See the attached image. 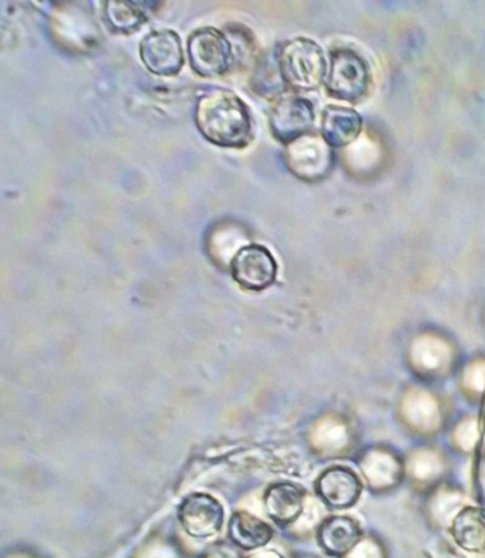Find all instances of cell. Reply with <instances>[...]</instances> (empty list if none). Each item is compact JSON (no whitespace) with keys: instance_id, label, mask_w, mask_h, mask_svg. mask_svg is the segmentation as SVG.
Wrapping results in <instances>:
<instances>
[{"instance_id":"cell-1","label":"cell","mask_w":485,"mask_h":558,"mask_svg":"<svg viewBox=\"0 0 485 558\" xmlns=\"http://www.w3.org/2000/svg\"><path fill=\"white\" fill-rule=\"evenodd\" d=\"M195 125L209 143L223 148H244L252 140L248 106L227 88H211L195 105Z\"/></svg>"},{"instance_id":"cell-2","label":"cell","mask_w":485,"mask_h":558,"mask_svg":"<svg viewBox=\"0 0 485 558\" xmlns=\"http://www.w3.org/2000/svg\"><path fill=\"white\" fill-rule=\"evenodd\" d=\"M278 63L284 85L296 95L316 92L325 85L328 60L324 49L307 37L284 41L278 50Z\"/></svg>"},{"instance_id":"cell-3","label":"cell","mask_w":485,"mask_h":558,"mask_svg":"<svg viewBox=\"0 0 485 558\" xmlns=\"http://www.w3.org/2000/svg\"><path fill=\"white\" fill-rule=\"evenodd\" d=\"M373 83L371 64L356 50L336 48L330 50L325 88L330 97L356 105L366 99Z\"/></svg>"},{"instance_id":"cell-4","label":"cell","mask_w":485,"mask_h":558,"mask_svg":"<svg viewBox=\"0 0 485 558\" xmlns=\"http://www.w3.org/2000/svg\"><path fill=\"white\" fill-rule=\"evenodd\" d=\"M283 161L296 179L319 183L334 169L335 151L320 133L311 132L284 146Z\"/></svg>"},{"instance_id":"cell-5","label":"cell","mask_w":485,"mask_h":558,"mask_svg":"<svg viewBox=\"0 0 485 558\" xmlns=\"http://www.w3.org/2000/svg\"><path fill=\"white\" fill-rule=\"evenodd\" d=\"M191 68L202 77H218L231 69L234 53L228 37L214 27H202L190 35Z\"/></svg>"},{"instance_id":"cell-6","label":"cell","mask_w":485,"mask_h":558,"mask_svg":"<svg viewBox=\"0 0 485 558\" xmlns=\"http://www.w3.org/2000/svg\"><path fill=\"white\" fill-rule=\"evenodd\" d=\"M315 107L306 97L291 93L279 96L269 113L272 136L287 146L293 140L314 132Z\"/></svg>"},{"instance_id":"cell-7","label":"cell","mask_w":485,"mask_h":558,"mask_svg":"<svg viewBox=\"0 0 485 558\" xmlns=\"http://www.w3.org/2000/svg\"><path fill=\"white\" fill-rule=\"evenodd\" d=\"M177 515L186 536L195 541H208L217 536L226 523V509L221 501L202 492L186 496Z\"/></svg>"},{"instance_id":"cell-8","label":"cell","mask_w":485,"mask_h":558,"mask_svg":"<svg viewBox=\"0 0 485 558\" xmlns=\"http://www.w3.org/2000/svg\"><path fill=\"white\" fill-rule=\"evenodd\" d=\"M232 279L246 291L260 292L272 287L278 263L267 246L250 244L238 251L230 264Z\"/></svg>"},{"instance_id":"cell-9","label":"cell","mask_w":485,"mask_h":558,"mask_svg":"<svg viewBox=\"0 0 485 558\" xmlns=\"http://www.w3.org/2000/svg\"><path fill=\"white\" fill-rule=\"evenodd\" d=\"M144 66L157 76H175L184 66V50L174 31H153L140 41Z\"/></svg>"},{"instance_id":"cell-10","label":"cell","mask_w":485,"mask_h":558,"mask_svg":"<svg viewBox=\"0 0 485 558\" xmlns=\"http://www.w3.org/2000/svg\"><path fill=\"white\" fill-rule=\"evenodd\" d=\"M362 488V481L356 472L343 466L326 469L315 483L316 495L335 510L349 509L356 505L361 499Z\"/></svg>"},{"instance_id":"cell-11","label":"cell","mask_w":485,"mask_h":558,"mask_svg":"<svg viewBox=\"0 0 485 558\" xmlns=\"http://www.w3.org/2000/svg\"><path fill=\"white\" fill-rule=\"evenodd\" d=\"M264 507L275 524L288 527L298 522L305 509V492L295 483H274L264 493Z\"/></svg>"},{"instance_id":"cell-12","label":"cell","mask_w":485,"mask_h":558,"mask_svg":"<svg viewBox=\"0 0 485 558\" xmlns=\"http://www.w3.org/2000/svg\"><path fill=\"white\" fill-rule=\"evenodd\" d=\"M363 119L348 106L329 105L322 111L320 134L332 148L351 146L361 136Z\"/></svg>"},{"instance_id":"cell-13","label":"cell","mask_w":485,"mask_h":558,"mask_svg":"<svg viewBox=\"0 0 485 558\" xmlns=\"http://www.w3.org/2000/svg\"><path fill=\"white\" fill-rule=\"evenodd\" d=\"M316 537L326 555L344 557L361 543L362 529L356 520L348 515H332L322 522Z\"/></svg>"},{"instance_id":"cell-14","label":"cell","mask_w":485,"mask_h":558,"mask_svg":"<svg viewBox=\"0 0 485 558\" xmlns=\"http://www.w3.org/2000/svg\"><path fill=\"white\" fill-rule=\"evenodd\" d=\"M228 538L240 550H260L272 541L274 529L248 511H237L228 523Z\"/></svg>"},{"instance_id":"cell-15","label":"cell","mask_w":485,"mask_h":558,"mask_svg":"<svg viewBox=\"0 0 485 558\" xmlns=\"http://www.w3.org/2000/svg\"><path fill=\"white\" fill-rule=\"evenodd\" d=\"M450 533L461 548L470 553L485 551V509L469 506L452 520Z\"/></svg>"},{"instance_id":"cell-16","label":"cell","mask_w":485,"mask_h":558,"mask_svg":"<svg viewBox=\"0 0 485 558\" xmlns=\"http://www.w3.org/2000/svg\"><path fill=\"white\" fill-rule=\"evenodd\" d=\"M102 16L110 29L116 34L130 35L137 32L148 21L147 12L142 4L110 0L102 4Z\"/></svg>"},{"instance_id":"cell-17","label":"cell","mask_w":485,"mask_h":558,"mask_svg":"<svg viewBox=\"0 0 485 558\" xmlns=\"http://www.w3.org/2000/svg\"><path fill=\"white\" fill-rule=\"evenodd\" d=\"M244 558H284L281 553L272 548H260V550L251 551L250 556Z\"/></svg>"},{"instance_id":"cell-18","label":"cell","mask_w":485,"mask_h":558,"mask_svg":"<svg viewBox=\"0 0 485 558\" xmlns=\"http://www.w3.org/2000/svg\"><path fill=\"white\" fill-rule=\"evenodd\" d=\"M223 551H226V550H217V553H213V555H209L208 558H238V557H235V555L228 556L227 553H223Z\"/></svg>"}]
</instances>
